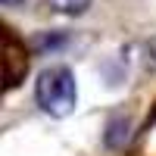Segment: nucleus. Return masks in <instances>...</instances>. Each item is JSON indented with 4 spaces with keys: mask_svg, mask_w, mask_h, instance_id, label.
Segmentation results:
<instances>
[{
    "mask_svg": "<svg viewBox=\"0 0 156 156\" xmlns=\"http://www.w3.org/2000/svg\"><path fill=\"white\" fill-rule=\"evenodd\" d=\"M3 3H6V6H16V3H22V0H3Z\"/></svg>",
    "mask_w": 156,
    "mask_h": 156,
    "instance_id": "5",
    "label": "nucleus"
},
{
    "mask_svg": "<svg viewBox=\"0 0 156 156\" xmlns=\"http://www.w3.org/2000/svg\"><path fill=\"white\" fill-rule=\"evenodd\" d=\"M25 72H28V56H25V47L16 37H6V50H3V81L6 87H16Z\"/></svg>",
    "mask_w": 156,
    "mask_h": 156,
    "instance_id": "2",
    "label": "nucleus"
},
{
    "mask_svg": "<svg viewBox=\"0 0 156 156\" xmlns=\"http://www.w3.org/2000/svg\"><path fill=\"white\" fill-rule=\"evenodd\" d=\"M128 128H131V122H128L125 115H115V119H109V125H106V134H103L106 147H122L125 140H128Z\"/></svg>",
    "mask_w": 156,
    "mask_h": 156,
    "instance_id": "3",
    "label": "nucleus"
},
{
    "mask_svg": "<svg viewBox=\"0 0 156 156\" xmlns=\"http://www.w3.org/2000/svg\"><path fill=\"white\" fill-rule=\"evenodd\" d=\"M34 100L44 112L56 115H69L75 109V100H78V87H75V75L66 66H50L37 75V84H34Z\"/></svg>",
    "mask_w": 156,
    "mask_h": 156,
    "instance_id": "1",
    "label": "nucleus"
},
{
    "mask_svg": "<svg viewBox=\"0 0 156 156\" xmlns=\"http://www.w3.org/2000/svg\"><path fill=\"white\" fill-rule=\"evenodd\" d=\"M50 6L56 12H66V16H78V12H84L90 6V0H47Z\"/></svg>",
    "mask_w": 156,
    "mask_h": 156,
    "instance_id": "4",
    "label": "nucleus"
}]
</instances>
